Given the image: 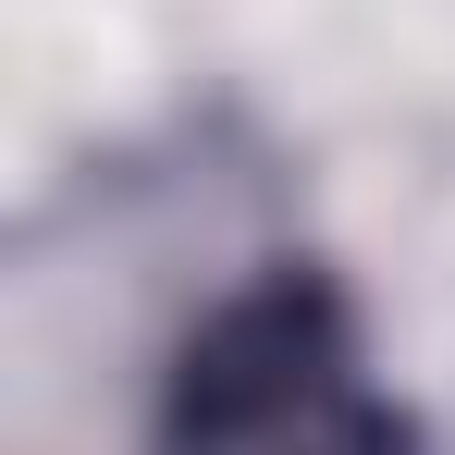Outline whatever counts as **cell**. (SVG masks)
Instances as JSON below:
<instances>
[{
    "label": "cell",
    "instance_id": "obj_1",
    "mask_svg": "<svg viewBox=\"0 0 455 455\" xmlns=\"http://www.w3.org/2000/svg\"><path fill=\"white\" fill-rule=\"evenodd\" d=\"M160 455H406V406L320 271H259L172 345Z\"/></svg>",
    "mask_w": 455,
    "mask_h": 455
}]
</instances>
